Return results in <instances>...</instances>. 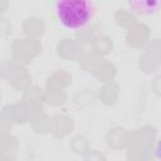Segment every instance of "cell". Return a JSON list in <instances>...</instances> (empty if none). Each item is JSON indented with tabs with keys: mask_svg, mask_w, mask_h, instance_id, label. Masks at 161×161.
Here are the masks:
<instances>
[{
	"mask_svg": "<svg viewBox=\"0 0 161 161\" xmlns=\"http://www.w3.org/2000/svg\"><path fill=\"white\" fill-rule=\"evenodd\" d=\"M94 4L91 1H57L55 13L60 24L68 30L84 28L94 15Z\"/></svg>",
	"mask_w": 161,
	"mask_h": 161,
	"instance_id": "cell-1",
	"label": "cell"
}]
</instances>
